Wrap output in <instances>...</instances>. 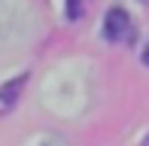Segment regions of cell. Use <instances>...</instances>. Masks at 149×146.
<instances>
[{
  "instance_id": "obj_3",
  "label": "cell",
  "mask_w": 149,
  "mask_h": 146,
  "mask_svg": "<svg viewBox=\"0 0 149 146\" xmlns=\"http://www.w3.org/2000/svg\"><path fill=\"white\" fill-rule=\"evenodd\" d=\"M143 61H146V64H149V52H146V55H143Z\"/></svg>"
},
{
  "instance_id": "obj_1",
  "label": "cell",
  "mask_w": 149,
  "mask_h": 146,
  "mask_svg": "<svg viewBox=\"0 0 149 146\" xmlns=\"http://www.w3.org/2000/svg\"><path fill=\"white\" fill-rule=\"evenodd\" d=\"M104 34H107V40H128L131 37V18L122 9H113L104 22Z\"/></svg>"
},
{
  "instance_id": "obj_2",
  "label": "cell",
  "mask_w": 149,
  "mask_h": 146,
  "mask_svg": "<svg viewBox=\"0 0 149 146\" xmlns=\"http://www.w3.org/2000/svg\"><path fill=\"white\" fill-rule=\"evenodd\" d=\"M67 15H70V18L79 15V3H76V0H70V6H67Z\"/></svg>"
}]
</instances>
